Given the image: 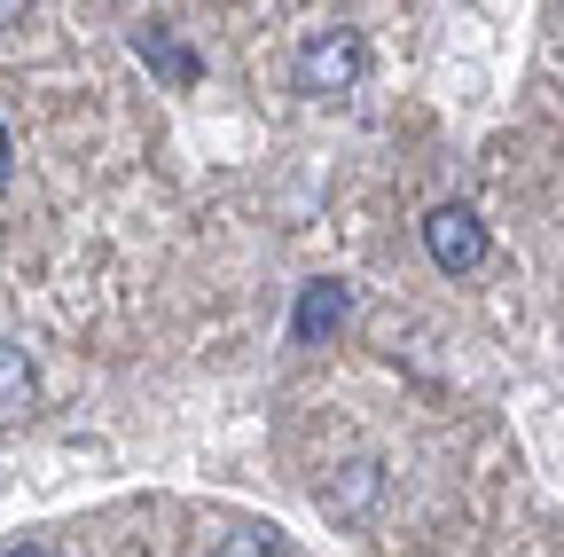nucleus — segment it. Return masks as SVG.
Returning <instances> with one entry per match:
<instances>
[{
	"instance_id": "1",
	"label": "nucleus",
	"mask_w": 564,
	"mask_h": 557,
	"mask_svg": "<svg viewBox=\"0 0 564 557\" xmlns=\"http://www.w3.org/2000/svg\"><path fill=\"white\" fill-rule=\"evenodd\" d=\"M369 79V47L361 32H314L299 47V95H352Z\"/></svg>"
},
{
	"instance_id": "2",
	"label": "nucleus",
	"mask_w": 564,
	"mask_h": 557,
	"mask_svg": "<svg viewBox=\"0 0 564 557\" xmlns=\"http://www.w3.org/2000/svg\"><path fill=\"white\" fill-rule=\"evenodd\" d=\"M423 251H432L440 275H478L486 267V221L470 204H440V213L423 221Z\"/></svg>"
},
{
	"instance_id": "3",
	"label": "nucleus",
	"mask_w": 564,
	"mask_h": 557,
	"mask_svg": "<svg viewBox=\"0 0 564 557\" xmlns=\"http://www.w3.org/2000/svg\"><path fill=\"white\" fill-rule=\"evenodd\" d=\"M345 314H352V291L345 283H306L299 291V314H291V345H322Z\"/></svg>"
},
{
	"instance_id": "4",
	"label": "nucleus",
	"mask_w": 564,
	"mask_h": 557,
	"mask_svg": "<svg viewBox=\"0 0 564 557\" xmlns=\"http://www.w3.org/2000/svg\"><path fill=\"white\" fill-rule=\"evenodd\" d=\"M377 495H384V471H377V463H345V471L322 486V511H329V518H369Z\"/></svg>"
},
{
	"instance_id": "5",
	"label": "nucleus",
	"mask_w": 564,
	"mask_h": 557,
	"mask_svg": "<svg viewBox=\"0 0 564 557\" xmlns=\"http://www.w3.org/2000/svg\"><path fill=\"white\" fill-rule=\"evenodd\" d=\"M133 55L150 63L158 79H173V87H188V79H196V55H188L173 32H158V24H141V32H133Z\"/></svg>"
},
{
	"instance_id": "6",
	"label": "nucleus",
	"mask_w": 564,
	"mask_h": 557,
	"mask_svg": "<svg viewBox=\"0 0 564 557\" xmlns=\"http://www.w3.org/2000/svg\"><path fill=\"white\" fill-rule=\"evenodd\" d=\"M32 362H24V345H0V425H17V416L32 408Z\"/></svg>"
},
{
	"instance_id": "7",
	"label": "nucleus",
	"mask_w": 564,
	"mask_h": 557,
	"mask_svg": "<svg viewBox=\"0 0 564 557\" xmlns=\"http://www.w3.org/2000/svg\"><path fill=\"white\" fill-rule=\"evenodd\" d=\"M32 17V0H0V24H24Z\"/></svg>"
},
{
	"instance_id": "8",
	"label": "nucleus",
	"mask_w": 564,
	"mask_h": 557,
	"mask_svg": "<svg viewBox=\"0 0 564 557\" xmlns=\"http://www.w3.org/2000/svg\"><path fill=\"white\" fill-rule=\"evenodd\" d=\"M9 165H17V150H9V126H0V181H9Z\"/></svg>"
},
{
	"instance_id": "9",
	"label": "nucleus",
	"mask_w": 564,
	"mask_h": 557,
	"mask_svg": "<svg viewBox=\"0 0 564 557\" xmlns=\"http://www.w3.org/2000/svg\"><path fill=\"white\" fill-rule=\"evenodd\" d=\"M0 557H47V549H32V542H17V549H0Z\"/></svg>"
}]
</instances>
